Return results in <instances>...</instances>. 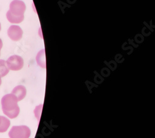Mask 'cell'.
Returning <instances> with one entry per match:
<instances>
[{"instance_id": "cell-10", "label": "cell", "mask_w": 155, "mask_h": 138, "mask_svg": "<svg viewBox=\"0 0 155 138\" xmlns=\"http://www.w3.org/2000/svg\"><path fill=\"white\" fill-rule=\"evenodd\" d=\"M3 47V42H2V40L0 39V52H1V50ZM0 55H1V53H0Z\"/></svg>"}, {"instance_id": "cell-2", "label": "cell", "mask_w": 155, "mask_h": 138, "mask_svg": "<svg viewBox=\"0 0 155 138\" xmlns=\"http://www.w3.org/2000/svg\"><path fill=\"white\" fill-rule=\"evenodd\" d=\"M31 130L27 126H15L9 132L10 138H29Z\"/></svg>"}, {"instance_id": "cell-9", "label": "cell", "mask_w": 155, "mask_h": 138, "mask_svg": "<svg viewBox=\"0 0 155 138\" xmlns=\"http://www.w3.org/2000/svg\"><path fill=\"white\" fill-rule=\"evenodd\" d=\"M9 69H8L6 61L3 59H0V76L3 78L8 74Z\"/></svg>"}, {"instance_id": "cell-6", "label": "cell", "mask_w": 155, "mask_h": 138, "mask_svg": "<svg viewBox=\"0 0 155 138\" xmlns=\"http://www.w3.org/2000/svg\"><path fill=\"white\" fill-rule=\"evenodd\" d=\"M11 94L15 95L16 97L18 102L21 101L22 99L25 98V95H26V89H25V87L24 85H19L15 87Z\"/></svg>"}, {"instance_id": "cell-11", "label": "cell", "mask_w": 155, "mask_h": 138, "mask_svg": "<svg viewBox=\"0 0 155 138\" xmlns=\"http://www.w3.org/2000/svg\"><path fill=\"white\" fill-rule=\"evenodd\" d=\"M1 84H2V78L0 76V85H1Z\"/></svg>"}, {"instance_id": "cell-13", "label": "cell", "mask_w": 155, "mask_h": 138, "mask_svg": "<svg viewBox=\"0 0 155 138\" xmlns=\"http://www.w3.org/2000/svg\"><path fill=\"white\" fill-rule=\"evenodd\" d=\"M1 121H2V118H1V116H0V123H1Z\"/></svg>"}, {"instance_id": "cell-4", "label": "cell", "mask_w": 155, "mask_h": 138, "mask_svg": "<svg viewBox=\"0 0 155 138\" xmlns=\"http://www.w3.org/2000/svg\"><path fill=\"white\" fill-rule=\"evenodd\" d=\"M6 62L9 70L19 71L24 66V60L22 57L18 55H12L10 56Z\"/></svg>"}, {"instance_id": "cell-8", "label": "cell", "mask_w": 155, "mask_h": 138, "mask_svg": "<svg viewBox=\"0 0 155 138\" xmlns=\"http://www.w3.org/2000/svg\"><path fill=\"white\" fill-rule=\"evenodd\" d=\"M2 121L0 123V133L6 132L10 126V121L6 117L1 116Z\"/></svg>"}, {"instance_id": "cell-7", "label": "cell", "mask_w": 155, "mask_h": 138, "mask_svg": "<svg viewBox=\"0 0 155 138\" xmlns=\"http://www.w3.org/2000/svg\"><path fill=\"white\" fill-rule=\"evenodd\" d=\"M36 60L38 65H39L41 67L43 68H46V63H45V50H42L41 51L38 53Z\"/></svg>"}, {"instance_id": "cell-5", "label": "cell", "mask_w": 155, "mask_h": 138, "mask_svg": "<svg viewBox=\"0 0 155 138\" xmlns=\"http://www.w3.org/2000/svg\"><path fill=\"white\" fill-rule=\"evenodd\" d=\"M8 35L12 40L17 42L22 39L23 32L19 26L12 25L8 30Z\"/></svg>"}, {"instance_id": "cell-3", "label": "cell", "mask_w": 155, "mask_h": 138, "mask_svg": "<svg viewBox=\"0 0 155 138\" xmlns=\"http://www.w3.org/2000/svg\"><path fill=\"white\" fill-rule=\"evenodd\" d=\"M26 9L25 3L20 0H14L9 5V10L8 12L12 15L17 16H24V12Z\"/></svg>"}, {"instance_id": "cell-12", "label": "cell", "mask_w": 155, "mask_h": 138, "mask_svg": "<svg viewBox=\"0 0 155 138\" xmlns=\"http://www.w3.org/2000/svg\"><path fill=\"white\" fill-rule=\"evenodd\" d=\"M2 29V26H1V23H0V31H1Z\"/></svg>"}, {"instance_id": "cell-1", "label": "cell", "mask_w": 155, "mask_h": 138, "mask_svg": "<svg viewBox=\"0 0 155 138\" xmlns=\"http://www.w3.org/2000/svg\"><path fill=\"white\" fill-rule=\"evenodd\" d=\"M18 102V100L16 97L12 94H6L3 96L1 103L4 114L11 119L16 118L20 112Z\"/></svg>"}]
</instances>
